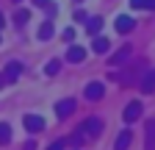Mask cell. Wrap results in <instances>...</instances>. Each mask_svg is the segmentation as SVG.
Listing matches in <instances>:
<instances>
[{
    "mask_svg": "<svg viewBox=\"0 0 155 150\" xmlns=\"http://www.w3.org/2000/svg\"><path fill=\"white\" fill-rule=\"evenodd\" d=\"M78 134H81L83 139H97V136L103 134V120H100V117H89V120L81 125Z\"/></svg>",
    "mask_w": 155,
    "mask_h": 150,
    "instance_id": "1",
    "label": "cell"
},
{
    "mask_svg": "<svg viewBox=\"0 0 155 150\" xmlns=\"http://www.w3.org/2000/svg\"><path fill=\"white\" fill-rule=\"evenodd\" d=\"M83 95H86V100H100V97L105 95V86H103V84H97V81H91V84H86Z\"/></svg>",
    "mask_w": 155,
    "mask_h": 150,
    "instance_id": "2",
    "label": "cell"
},
{
    "mask_svg": "<svg viewBox=\"0 0 155 150\" xmlns=\"http://www.w3.org/2000/svg\"><path fill=\"white\" fill-rule=\"evenodd\" d=\"M139 117H141V103H139V100L127 103V106H125V114H122V120H125V122H136Z\"/></svg>",
    "mask_w": 155,
    "mask_h": 150,
    "instance_id": "3",
    "label": "cell"
},
{
    "mask_svg": "<svg viewBox=\"0 0 155 150\" xmlns=\"http://www.w3.org/2000/svg\"><path fill=\"white\" fill-rule=\"evenodd\" d=\"M3 75H6V81H17L19 75H22V61H8Z\"/></svg>",
    "mask_w": 155,
    "mask_h": 150,
    "instance_id": "4",
    "label": "cell"
},
{
    "mask_svg": "<svg viewBox=\"0 0 155 150\" xmlns=\"http://www.w3.org/2000/svg\"><path fill=\"white\" fill-rule=\"evenodd\" d=\"M22 122H25V128L31 131V134H36V131H42V128H45V117H39V114H28Z\"/></svg>",
    "mask_w": 155,
    "mask_h": 150,
    "instance_id": "5",
    "label": "cell"
},
{
    "mask_svg": "<svg viewBox=\"0 0 155 150\" xmlns=\"http://www.w3.org/2000/svg\"><path fill=\"white\" fill-rule=\"evenodd\" d=\"M86 59V50L81 47V45H69V50H67V61H72V64H81Z\"/></svg>",
    "mask_w": 155,
    "mask_h": 150,
    "instance_id": "6",
    "label": "cell"
},
{
    "mask_svg": "<svg viewBox=\"0 0 155 150\" xmlns=\"http://www.w3.org/2000/svg\"><path fill=\"white\" fill-rule=\"evenodd\" d=\"M72 111H75V100H61V103H58L55 106V114H58V120H67L69 114H72Z\"/></svg>",
    "mask_w": 155,
    "mask_h": 150,
    "instance_id": "7",
    "label": "cell"
},
{
    "mask_svg": "<svg viewBox=\"0 0 155 150\" xmlns=\"http://www.w3.org/2000/svg\"><path fill=\"white\" fill-rule=\"evenodd\" d=\"M144 150H155V120H147V134H144Z\"/></svg>",
    "mask_w": 155,
    "mask_h": 150,
    "instance_id": "8",
    "label": "cell"
},
{
    "mask_svg": "<svg viewBox=\"0 0 155 150\" xmlns=\"http://www.w3.org/2000/svg\"><path fill=\"white\" fill-rule=\"evenodd\" d=\"M116 31L119 33H127V31H133L136 28V22H133V17H127V14H122V17H116Z\"/></svg>",
    "mask_w": 155,
    "mask_h": 150,
    "instance_id": "9",
    "label": "cell"
},
{
    "mask_svg": "<svg viewBox=\"0 0 155 150\" xmlns=\"http://www.w3.org/2000/svg\"><path fill=\"white\" fill-rule=\"evenodd\" d=\"M130 142H133V134H130V131H122V134L116 136L114 150H127V147H130Z\"/></svg>",
    "mask_w": 155,
    "mask_h": 150,
    "instance_id": "10",
    "label": "cell"
},
{
    "mask_svg": "<svg viewBox=\"0 0 155 150\" xmlns=\"http://www.w3.org/2000/svg\"><path fill=\"white\" fill-rule=\"evenodd\" d=\"M141 92L144 95H150V92H155V70H150L144 78H141Z\"/></svg>",
    "mask_w": 155,
    "mask_h": 150,
    "instance_id": "11",
    "label": "cell"
},
{
    "mask_svg": "<svg viewBox=\"0 0 155 150\" xmlns=\"http://www.w3.org/2000/svg\"><path fill=\"white\" fill-rule=\"evenodd\" d=\"M86 31L91 36H97V33L103 31V17H89V20H86Z\"/></svg>",
    "mask_w": 155,
    "mask_h": 150,
    "instance_id": "12",
    "label": "cell"
},
{
    "mask_svg": "<svg viewBox=\"0 0 155 150\" xmlns=\"http://www.w3.org/2000/svg\"><path fill=\"white\" fill-rule=\"evenodd\" d=\"M130 53H133V50H130V47L125 45V47H122L119 53H114V56H111V64L116 67V64H122V61H127V59H130Z\"/></svg>",
    "mask_w": 155,
    "mask_h": 150,
    "instance_id": "13",
    "label": "cell"
},
{
    "mask_svg": "<svg viewBox=\"0 0 155 150\" xmlns=\"http://www.w3.org/2000/svg\"><path fill=\"white\" fill-rule=\"evenodd\" d=\"M39 39L42 42H47V39H53V22H42V28H39Z\"/></svg>",
    "mask_w": 155,
    "mask_h": 150,
    "instance_id": "14",
    "label": "cell"
},
{
    "mask_svg": "<svg viewBox=\"0 0 155 150\" xmlns=\"http://www.w3.org/2000/svg\"><path fill=\"white\" fill-rule=\"evenodd\" d=\"M28 20H31V11H28V9H17V14H14V22H17V25H25Z\"/></svg>",
    "mask_w": 155,
    "mask_h": 150,
    "instance_id": "15",
    "label": "cell"
},
{
    "mask_svg": "<svg viewBox=\"0 0 155 150\" xmlns=\"http://www.w3.org/2000/svg\"><path fill=\"white\" fill-rule=\"evenodd\" d=\"M91 47H94V53H105V50H108V39H103V36H97Z\"/></svg>",
    "mask_w": 155,
    "mask_h": 150,
    "instance_id": "16",
    "label": "cell"
},
{
    "mask_svg": "<svg viewBox=\"0 0 155 150\" xmlns=\"http://www.w3.org/2000/svg\"><path fill=\"white\" fill-rule=\"evenodd\" d=\"M8 139H11V128L6 122H0V145H6Z\"/></svg>",
    "mask_w": 155,
    "mask_h": 150,
    "instance_id": "17",
    "label": "cell"
},
{
    "mask_svg": "<svg viewBox=\"0 0 155 150\" xmlns=\"http://www.w3.org/2000/svg\"><path fill=\"white\" fill-rule=\"evenodd\" d=\"M58 70H61V61H50V64L45 67V75H55Z\"/></svg>",
    "mask_w": 155,
    "mask_h": 150,
    "instance_id": "18",
    "label": "cell"
},
{
    "mask_svg": "<svg viewBox=\"0 0 155 150\" xmlns=\"http://www.w3.org/2000/svg\"><path fill=\"white\" fill-rule=\"evenodd\" d=\"M64 147H67V139H55V142H53L47 150H64Z\"/></svg>",
    "mask_w": 155,
    "mask_h": 150,
    "instance_id": "19",
    "label": "cell"
},
{
    "mask_svg": "<svg viewBox=\"0 0 155 150\" xmlns=\"http://www.w3.org/2000/svg\"><path fill=\"white\" fill-rule=\"evenodd\" d=\"M72 39H75V28H67L64 31V42H72Z\"/></svg>",
    "mask_w": 155,
    "mask_h": 150,
    "instance_id": "20",
    "label": "cell"
},
{
    "mask_svg": "<svg viewBox=\"0 0 155 150\" xmlns=\"http://www.w3.org/2000/svg\"><path fill=\"white\" fill-rule=\"evenodd\" d=\"M133 9H147V0H130Z\"/></svg>",
    "mask_w": 155,
    "mask_h": 150,
    "instance_id": "21",
    "label": "cell"
},
{
    "mask_svg": "<svg viewBox=\"0 0 155 150\" xmlns=\"http://www.w3.org/2000/svg\"><path fill=\"white\" fill-rule=\"evenodd\" d=\"M33 3H36V6H47L50 0H33Z\"/></svg>",
    "mask_w": 155,
    "mask_h": 150,
    "instance_id": "22",
    "label": "cell"
},
{
    "mask_svg": "<svg viewBox=\"0 0 155 150\" xmlns=\"http://www.w3.org/2000/svg\"><path fill=\"white\" fill-rule=\"evenodd\" d=\"M147 9H155V0H147Z\"/></svg>",
    "mask_w": 155,
    "mask_h": 150,
    "instance_id": "23",
    "label": "cell"
},
{
    "mask_svg": "<svg viewBox=\"0 0 155 150\" xmlns=\"http://www.w3.org/2000/svg\"><path fill=\"white\" fill-rule=\"evenodd\" d=\"M33 147H36V145H33V142H28V145H25V150H33Z\"/></svg>",
    "mask_w": 155,
    "mask_h": 150,
    "instance_id": "24",
    "label": "cell"
},
{
    "mask_svg": "<svg viewBox=\"0 0 155 150\" xmlns=\"http://www.w3.org/2000/svg\"><path fill=\"white\" fill-rule=\"evenodd\" d=\"M3 22H6V20H3V11H0V31H3Z\"/></svg>",
    "mask_w": 155,
    "mask_h": 150,
    "instance_id": "25",
    "label": "cell"
},
{
    "mask_svg": "<svg viewBox=\"0 0 155 150\" xmlns=\"http://www.w3.org/2000/svg\"><path fill=\"white\" fill-rule=\"evenodd\" d=\"M6 86V78H3V75H0V89H3Z\"/></svg>",
    "mask_w": 155,
    "mask_h": 150,
    "instance_id": "26",
    "label": "cell"
},
{
    "mask_svg": "<svg viewBox=\"0 0 155 150\" xmlns=\"http://www.w3.org/2000/svg\"><path fill=\"white\" fill-rule=\"evenodd\" d=\"M0 39H3V33H0Z\"/></svg>",
    "mask_w": 155,
    "mask_h": 150,
    "instance_id": "27",
    "label": "cell"
}]
</instances>
